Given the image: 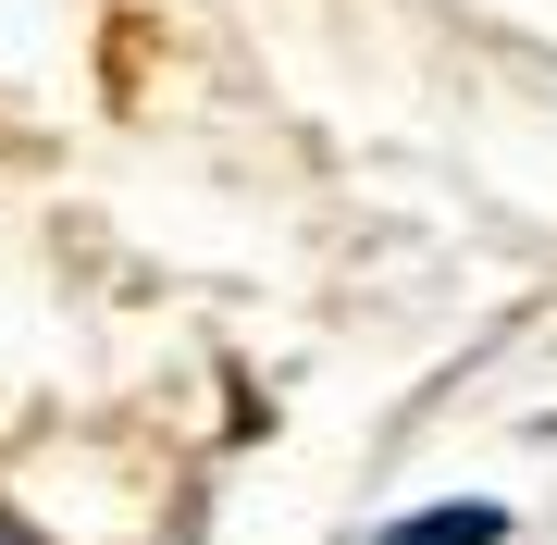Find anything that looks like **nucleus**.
I'll return each instance as SVG.
<instances>
[{
	"label": "nucleus",
	"instance_id": "1",
	"mask_svg": "<svg viewBox=\"0 0 557 545\" xmlns=\"http://www.w3.org/2000/svg\"><path fill=\"white\" fill-rule=\"evenodd\" d=\"M508 533V508H483V496H458V508H409L384 545H496Z\"/></svg>",
	"mask_w": 557,
	"mask_h": 545
},
{
	"label": "nucleus",
	"instance_id": "2",
	"mask_svg": "<svg viewBox=\"0 0 557 545\" xmlns=\"http://www.w3.org/2000/svg\"><path fill=\"white\" fill-rule=\"evenodd\" d=\"M0 545H38V533H13V521H0Z\"/></svg>",
	"mask_w": 557,
	"mask_h": 545
}]
</instances>
